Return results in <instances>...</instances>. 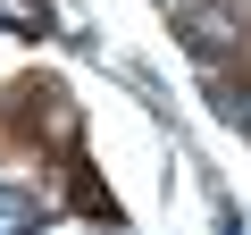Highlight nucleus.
<instances>
[{"label": "nucleus", "mask_w": 251, "mask_h": 235, "mask_svg": "<svg viewBox=\"0 0 251 235\" xmlns=\"http://www.w3.org/2000/svg\"><path fill=\"white\" fill-rule=\"evenodd\" d=\"M226 118H234L243 135H251V92H234V101H226Z\"/></svg>", "instance_id": "20e7f679"}, {"label": "nucleus", "mask_w": 251, "mask_h": 235, "mask_svg": "<svg viewBox=\"0 0 251 235\" xmlns=\"http://www.w3.org/2000/svg\"><path fill=\"white\" fill-rule=\"evenodd\" d=\"M0 26H25V34H50V9H42V0H0Z\"/></svg>", "instance_id": "7ed1b4c3"}, {"label": "nucleus", "mask_w": 251, "mask_h": 235, "mask_svg": "<svg viewBox=\"0 0 251 235\" xmlns=\"http://www.w3.org/2000/svg\"><path fill=\"white\" fill-rule=\"evenodd\" d=\"M184 42H193V59H218L234 42V9H226V0H218V9H193L184 17Z\"/></svg>", "instance_id": "f257e3e1"}, {"label": "nucleus", "mask_w": 251, "mask_h": 235, "mask_svg": "<svg viewBox=\"0 0 251 235\" xmlns=\"http://www.w3.org/2000/svg\"><path fill=\"white\" fill-rule=\"evenodd\" d=\"M42 218V193H17V185H0V227H34Z\"/></svg>", "instance_id": "f03ea898"}]
</instances>
